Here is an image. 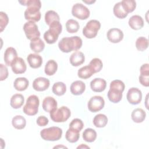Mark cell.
Wrapping results in <instances>:
<instances>
[{
	"label": "cell",
	"instance_id": "cell-5",
	"mask_svg": "<svg viewBox=\"0 0 149 149\" xmlns=\"http://www.w3.org/2000/svg\"><path fill=\"white\" fill-rule=\"evenodd\" d=\"M40 101L38 97L36 95H30L26 101L25 105L23 107L24 113L29 116H33L37 113Z\"/></svg>",
	"mask_w": 149,
	"mask_h": 149
},
{
	"label": "cell",
	"instance_id": "cell-36",
	"mask_svg": "<svg viewBox=\"0 0 149 149\" xmlns=\"http://www.w3.org/2000/svg\"><path fill=\"white\" fill-rule=\"evenodd\" d=\"M120 2L123 9L127 14L134 11L136 7V2L134 0H123Z\"/></svg>",
	"mask_w": 149,
	"mask_h": 149
},
{
	"label": "cell",
	"instance_id": "cell-37",
	"mask_svg": "<svg viewBox=\"0 0 149 149\" xmlns=\"http://www.w3.org/2000/svg\"><path fill=\"white\" fill-rule=\"evenodd\" d=\"M79 23L74 19H69L66 23V30L70 33H76L79 29Z\"/></svg>",
	"mask_w": 149,
	"mask_h": 149
},
{
	"label": "cell",
	"instance_id": "cell-11",
	"mask_svg": "<svg viewBox=\"0 0 149 149\" xmlns=\"http://www.w3.org/2000/svg\"><path fill=\"white\" fill-rule=\"evenodd\" d=\"M126 98L130 104L133 105H137L139 104L141 101V91L137 88L132 87L128 90Z\"/></svg>",
	"mask_w": 149,
	"mask_h": 149
},
{
	"label": "cell",
	"instance_id": "cell-16",
	"mask_svg": "<svg viewBox=\"0 0 149 149\" xmlns=\"http://www.w3.org/2000/svg\"><path fill=\"white\" fill-rule=\"evenodd\" d=\"M106 86V81L101 78H95L90 82V87L94 92H102L105 89Z\"/></svg>",
	"mask_w": 149,
	"mask_h": 149
},
{
	"label": "cell",
	"instance_id": "cell-4",
	"mask_svg": "<svg viewBox=\"0 0 149 149\" xmlns=\"http://www.w3.org/2000/svg\"><path fill=\"white\" fill-rule=\"evenodd\" d=\"M62 134V130L56 126L45 128L40 132L41 138L47 141H57L61 138Z\"/></svg>",
	"mask_w": 149,
	"mask_h": 149
},
{
	"label": "cell",
	"instance_id": "cell-44",
	"mask_svg": "<svg viewBox=\"0 0 149 149\" xmlns=\"http://www.w3.org/2000/svg\"><path fill=\"white\" fill-rule=\"evenodd\" d=\"M48 119L45 116H40L37 119V124L40 126H45L48 123Z\"/></svg>",
	"mask_w": 149,
	"mask_h": 149
},
{
	"label": "cell",
	"instance_id": "cell-24",
	"mask_svg": "<svg viewBox=\"0 0 149 149\" xmlns=\"http://www.w3.org/2000/svg\"><path fill=\"white\" fill-rule=\"evenodd\" d=\"M132 119L136 123H141L146 118V112L141 108H136L132 112Z\"/></svg>",
	"mask_w": 149,
	"mask_h": 149
},
{
	"label": "cell",
	"instance_id": "cell-18",
	"mask_svg": "<svg viewBox=\"0 0 149 149\" xmlns=\"http://www.w3.org/2000/svg\"><path fill=\"white\" fill-rule=\"evenodd\" d=\"M27 61L30 66L34 69L40 68L42 63V57L37 54H30L27 57Z\"/></svg>",
	"mask_w": 149,
	"mask_h": 149
},
{
	"label": "cell",
	"instance_id": "cell-19",
	"mask_svg": "<svg viewBox=\"0 0 149 149\" xmlns=\"http://www.w3.org/2000/svg\"><path fill=\"white\" fill-rule=\"evenodd\" d=\"M86 89V84L81 80H76L73 81L70 87V92L75 95H81Z\"/></svg>",
	"mask_w": 149,
	"mask_h": 149
},
{
	"label": "cell",
	"instance_id": "cell-15",
	"mask_svg": "<svg viewBox=\"0 0 149 149\" xmlns=\"http://www.w3.org/2000/svg\"><path fill=\"white\" fill-rule=\"evenodd\" d=\"M17 58L16 50L13 47H8L6 49L4 53V61L6 65L10 66L14 61Z\"/></svg>",
	"mask_w": 149,
	"mask_h": 149
},
{
	"label": "cell",
	"instance_id": "cell-33",
	"mask_svg": "<svg viewBox=\"0 0 149 149\" xmlns=\"http://www.w3.org/2000/svg\"><path fill=\"white\" fill-rule=\"evenodd\" d=\"M52 92L56 95H63L66 91V86L65 84L61 81L55 83L52 88Z\"/></svg>",
	"mask_w": 149,
	"mask_h": 149
},
{
	"label": "cell",
	"instance_id": "cell-8",
	"mask_svg": "<svg viewBox=\"0 0 149 149\" xmlns=\"http://www.w3.org/2000/svg\"><path fill=\"white\" fill-rule=\"evenodd\" d=\"M23 30L26 37L29 40H32L33 39L39 38L40 36V32L35 22L29 21L25 23L23 26Z\"/></svg>",
	"mask_w": 149,
	"mask_h": 149
},
{
	"label": "cell",
	"instance_id": "cell-49",
	"mask_svg": "<svg viewBox=\"0 0 149 149\" xmlns=\"http://www.w3.org/2000/svg\"><path fill=\"white\" fill-rule=\"evenodd\" d=\"M58 147H63V148H67V147H65V146H55V147H54V148H58Z\"/></svg>",
	"mask_w": 149,
	"mask_h": 149
},
{
	"label": "cell",
	"instance_id": "cell-30",
	"mask_svg": "<svg viewBox=\"0 0 149 149\" xmlns=\"http://www.w3.org/2000/svg\"><path fill=\"white\" fill-rule=\"evenodd\" d=\"M60 18L58 14L54 10H48L45 14V22L46 24L49 26L54 22H59Z\"/></svg>",
	"mask_w": 149,
	"mask_h": 149
},
{
	"label": "cell",
	"instance_id": "cell-42",
	"mask_svg": "<svg viewBox=\"0 0 149 149\" xmlns=\"http://www.w3.org/2000/svg\"><path fill=\"white\" fill-rule=\"evenodd\" d=\"M110 88H115L121 91H123L125 90V84L120 80H114L110 83Z\"/></svg>",
	"mask_w": 149,
	"mask_h": 149
},
{
	"label": "cell",
	"instance_id": "cell-13",
	"mask_svg": "<svg viewBox=\"0 0 149 149\" xmlns=\"http://www.w3.org/2000/svg\"><path fill=\"white\" fill-rule=\"evenodd\" d=\"M49 80L42 77L36 78L33 82V88L38 91H43L46 90L49 86Z\"/></svg>",
	"mask_w": 149,
	"mask_h": 149
},
{
	"label": "cell",
	"instance_id": "cell-31",
	"mask_svg": "<svg viewBox=\"0 0 149 149\" xmlns=\"http://www.w3.org/2000/svg\"><path fill=\"white\" fill-rule=\"evenodd\" d=\"M79 132H80L74 129L69 128L65 134L66 139L70 143L77 142L80 137Z\"/></svg>",
	"mask_w": 149,
	"mask_h": 149
},
{
	"label": "cell",
	"instance_id": "cell-22",
	"mask_svg": "<svg viewBox=\"0 0 149 149\" xmlns=\"http://www.w3.org/2000/svg\"><path fill=\"white\" fill-rule=\"evenodd\" d=\"M122 91L115 88H109L107 96L110 101L113 103H118L122 98Z\"/></svg>",
	"mask_w": 149,
	"mask_h": 149
},
{
	"label": "cell",
	"instance_id": "cell-1",
	"mask_svg": "<svg viewBox=\"0 0 149 149\" xmlns=\"http://www.w3.org/2000/svg\"><path fill=\"white\" fill-rule=\"evenodd\" d=\"M19 2L27 6L24 12V17L27 20L36 22L40 20L41 15L40 9L41 7V3L40 0H23L19 1Z\"/></svg>",
	"mask_w": 149,
	"mask_h": 149
},
{
	"label": "cell",
	"instance_id": "cell-45",
	"mask_svg": "<svg viewBox=\"0 0 149 149\" xmlns=\"http://www.w3.org/2000/svg\"><path fill=\"white\" fill-rule=\"evenodd\" d=\"M140 75L149 76V65L148 63H144L140 67Z\"/></svg>",
	"mask_w": 149,
	"mask_h": 149
},
{
	"label": "cell",
	"instance_id": "cell-39",
	"mask_svg": "<svg viewBox=\"0 0 149 149\" xmlns=\"http://www.w3.org/2000/svg\"><path fill=\"white\" fill-rule=\"evenodd\" d=\"M136 48L140 51L146 50L148 47V40L144 37H139L136 41Z\"/></svg>",
	"mask_w": 149,
	"mask_h": 149
},
{
	"label": "cell",
	"instance_id": "cell-41",
	"mask_svg": "<svg viewBox=\"0 0 149 149\" xmlns=\"http://www.w3.org/2000/svg\"><path fill=\"white\" fill-rule=\"evenodd\" d=\"M9 22L8 15L3 12H0V31L2 32L7 26Z\"/></svg>",
	"mask_w": 149,
	"mask_h": 149
},
{
	"label": "cell",
	"instance_id": "cell-34",
	"mask_svg": "<svg viewBox=\"0 0 149 149\" xmlns=\"http://www.w3.org/2000/svg\"><path fill=\"white\" fill-rule=\"evenodd\" d=\"M94 73L93 70L89 66V65H87L79 69L77 72V75L81 79H87L90 77Z\"/></svg>",
	"mask_w": 149,
	"mask_h": 149
},
{
	"label": "cell",
	"instance_id": "cell-27",
	"mask_svg": "<svg viewBox=\"0 0 149 149\" xmlns=\"http://www.w3.org/2000/svg\"><path fill=\"white\" fill-rule=\"evenodd\" d=\"M108 123L107 116L102 113L96 115L93 119V124L97 127H104Z\"/></svg>",
	"mask_w": 149,
	"mask_h": 149
},
{
	"label": "cell",
	"instance_id": "cell-46",
	"mask_svg": "<svg viewBox=\"0 0 149 149\" xmlns=\"http://www.w3.org/2000/svg\"><path fill=\"white\" fill-rule=\"evenodd\" d=\"M149 76H143L140 75L139 76V81L141 84V85L148 87L149 86Z\"/></svg>",
	"mask_w": 149,
	"mask_h": 149
},
{
	"label": "cell",
	"instance_id": "cell-32",
	"mask_svg": "<svg viewBox=\"0 0 149 149\" xmlns=\"http://www.w3.org/2000/svg\"><path fill=\"white\" fill-rule=\"evenodd\" d=\"M83 138L87 142H93L97 138V132L93 129L87 128L83 133Z\"/></svg>",
	"mask_w": 149,
	"mask_h": 149
},
{
	"label": "cell",
	"instance_id": "cell-2",
	"mask_svg": "<svg viewBox=\"0 0 149 149\" xmlns=\"http://www.w3.org/2000/svg\"><path fill=\"white\" fill-rule=\"evenodd\" d=\"M82 46V40L78 36L63 37L58 42L59 49L63 52L68 53L76 51Z\"/></svg>",
	"mask_w": 149,
	"mask_h": 149
},
{
	"label": "cell",
	"instance_id": "cell-25",
	"mask_svg": "<svg viewBox=\"0 0 149 149\" xmlns=\"http://www.w3.org/2000/svg\"><path fill=\"white\" fill-rule=\"evenodd\" d=\"M29 84V81L26 77H17L13 83L14 88L16 90L20 91L26 90Z\"/></svg>",
	"mask_w": 149,
	"mask_h": 149
},
{
	"label": "cell",
	"instance_id": "cell-9",
	"mask_svg": "<svg viewBox=\"0 0 149 149\" xmlns=\"http://www.w3.org/2000/svg\"><path fill=\"white\" fill-rule=\"evenodd\" d=\"M72 15L79 19L85 20L90 16L89 9L81 3H77L73 5L72 8Z\"/></svg>",
	"mask_w": 149,
	"mask_h": 149
},
{
	"label": "cell",
	"instance_id": "cell-6",
	"mask_svg": "<svg viewBox=\"0 0 149 149\" xmlns=\"http://www.w3.org/2000/svg\"><path fill=\"white\" fill-rule=\"evenodd\" d=\"M70 109L65 106H62L50 112V118L55 122H64L70 116Z\"/></svg>",
	"mask_w": 149,
	"mask_h": 149
},
{
	"label": "cell",
	"instance_id": "cell-17",
	"mask_svg": "<svg viewBox=\"0 0 149 149\" xmlns=\"http://www.w3.org/2000/svg\"><path fill=\"white\" fill-rule=\"evenodd\" d=\"M42 107L44 111L50 113L57 109V102L52 97H47L43 100Z\"/></svg>",
	"mask_w": 149,
	"mask_h": 149
},
{
	"label": "cell",
	"instance_id": "cell-40",
	"mask_svg": "<svg viewBox=\"0 0 149 149\" xmlns=\"http://www.w3.org/2000/svg\"><path fill=\"white\" fill-rule=\"evenodd\" d=\"M84 124L83 121L78 118H75L73 119L69 124V128L74 129L79 132H80L83 128Z\"/></svg>",
	"mask_w": 149,
	"mask_h": 149
},
{
	"label": "cell",
	"instance_id": "cell-20",
	"mask_svg": "<svg viewBox=\"0 0 149 149\" xmlns=\"http://www.w3.org/2000/svg\"><path fill=\"white\" fill-rule=\"evenodd\" d=\"M129 25L133 30H139L144 26V20L139 15H136L131 16L129 20Z\"/></svg>",
	"mask_w": 149,
	"mask_h": 149
},
{
	"label": "cell",
	"instance_id": "cell-12",
	"mask_svg": "<svg viewBox=\"0 0 149 149\" xmlns=\"http://www.w3.org/2000/svg\"><path fill=\"white\" fill-rule=\"evenodd\" d=\"M107 37L108 40L111 42L118 43L122 40L123 38V33L119 29L112 28L108 31Z\"/></svg>",
	"mask_w": 149,
	"mask_h": 149
},
{
	"label": "cell",
	"instance_id": "cell-28",
	"mask_svg": "<svg viewBox=\"0 0 149 149\" xmlns=\"http://www.w3.org/2000/svg\"><path fill=\"white\" fill-rule=\"evenodd\" d=\"M12 124L16 129H23L26 125V119L22 115H16L12 118Z\"/></svg>",
	"mask_w": 149,
	"mask_h": 149
},
{
	"label": "cell",
	"instance_id": "cell-26",
	"mask_svg": "<svg viewBox=\"0 0 149 149\" xmlns=\"http://www.w3.org/2000/svg\"><path fill=\"white\" fill-rule=\"evenodd\" d=\"M24 101V97L20 94H15L13 95L10 98V106L14 109H18L20 108Z\"/></svg>",
	"mask_w": 149,
	"mask_h": 149
},
{
	"label": "cell",
	"instance_id": "cell-29",
	"mask_svg": "<svg viewBox=\"0 0 149 149\" xmlns=\"http://www.w3.org/2000/svg\"><path fill=\"white\" fill-rule=\"evenodd\" d=\"M58 69V64L53 59L49 60L45 64L44 72L48 76H52L55 73Z\"/></svg>",
	"mask_w": 149,
	"mask_h": 149
},
{
	"label": "cell",
	"instance_id": "cell-38",
	"mask_svg": "<svg viewBox=\"0 0 149 149\" xmlns=\"http://www.w3.org/2000/svg\"><path fill=\"white\" fill-rule=\"evenodd\" d=\"M89 66L93 70L94 73L99 72L102 68L103 64L102 61L97 58H93L89 63Z\"/></svg>",
	"mask_w": 149,
	"mask_h": 149
},
{
	"label": "cell",
	"instance_id": "cell-3",
	"mask_svg": "<svg viewBox=\"0 0 149 149\" xmlns=\"http://www.w3.org/2000/svg\"><path fill=\"white\" fill-rule=\"evenodd\" d=\"M49 26V29L44 33V38L48 44H52L57 41L59 35L62 32V26L58 21L54 22Z\"/></svg>",
	"mask_w": 149,
	"mask_h": 149
},
{
	"label": "cell",
	"instance_id": "cell-10",
	"mask_svg": "<svg viewBox=\"0 0 149 149\" xmlns=\"http://www.w3.org/2000/svg\"><path fill=\"white\" fill-rule=\"evenodd\" d=\"M105 105L104 98L99 95L92 97L88 102L87 107L88 109L92 112H97L101 110Z\"/></svg>",
	"mask_w": 149,
	"mask_h": 149
},
{
	"label": "cell",
	"instance_id": "cell-43",
	"mask_svg": "<svg viewBox=\"0 0 149 149\" xmlns=\"http://www.w3.org/2000/svg\"><path fill=\"white\" fill-rule=\"evenodd\" d=\"M0 70H1V76L0 80L3 81L5 80L8 76V70L7 67L2 63L0 64Z\"/></svg>",
	"mask_w": 149,
	"mask_h": 149
},
{
	"label": "cell",
	"instance_id": "cell-47",
	"mask_svg": "<svg viewBox=\"0 0 149 149\" xmlns=\"http://www.w3.org/2000/svg\"><path fill=\"white\" fill-rule=\"evenodd\" d=\"M90 148V147L87 146H86V144H81L80 146H79L77 148Z\"/></svg>",
	"mask_w": 149,
	"mask_h": 149
},
{
	"label": "cell",
	"instance_id": "cell-21",
	"mask_svg": "<svg viewBox=\"0 0 149 149\" xmlns=\"http://www.w3.org/2000/svg\"><path fill=\"white\" fill-rule=\"evenodd\" d=\"M85 60V56L83 52L75 51L70 56L69 61L71 65L73 66H78L83 64Z\"/></svg>",
	"mask_w": 149,
	"mask_h": 149
},
{
	"label": "cell",
	"instance_id": "cell-14",
	"mask_svg": "<svg viewBox=\"0 0 149 149\" xmlns=\"http://www.w3.org/2000/svg\"><path fill=\"white\" fill-rule=\"evenodd\" d=\"M12 70L15 74H22L26 70V65L24 61L20 57H17L11 65Z\"/></svg>",
	"mask_w": 149,
	"mask_h": 149
},
{
	"label": "cell",
	"instance_id": "cell-7",
	"mask_svg": "<svg viewBox=\"0 0 149 149\" xmlns=\"http://www.w3.org/2000/svg\"><path fill=\"white\" fill-rule=\"evenodd\" d=\"M101 23L97 20H90L88 21L83 29V35L87 38H94L100 29Z\"/></svg>",
	"mask_w": 149,
	"mask_h": 149
},
{
	"label": "cell",
	"instance_id": "cell-35",
	"mask_svg": "<svg viewBox=\"0 0 149 149\" xmlns=\"http://www.w3.org/2000/svg\"><path fill=\"white\" fill-rule=\"evenodd\" d=\"M113 12L115 16L119 19L125 18L128 15L123 9L120 2L116 3L114 5L113 9Z\"/></svg>",
	"mask_w": 149,
	"mask_h": 149
},
{
	"label": "cell",
	"instance_id": "cell-23",
	"mask_svg": "<svg viewBox=\"0 0 149 149\" xmlns=\"http://www.w3.org/2000/svg\"><path fill=\"white\" fill-rule=\"evenodd\" d=\"M30 47L32 51L36 53H39L42 51L45 48V44L43 41L39 38L31 40Z\"/></svg>",
	"mask_w": 149,
	"mask_h": 149
},
{
	"label": "cell",
	"instance_id": "cell-48",
	"mask_svg": "<svg viewBox=\"0 0 149 149\" xmlns=\"http://www.w3.org/2000/svg\"><path fill=\"white\" fill-rule=\"evenodd\" d=\"M83 1L85 3H87L88 4H91V3H93L94 2H95V0H90V1H87V0H83Z\"/></svg>",
	"mask_w": 149,
	"mask_h": 149
}]
</instances>
